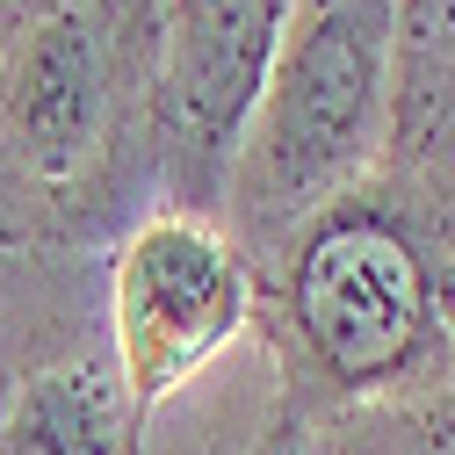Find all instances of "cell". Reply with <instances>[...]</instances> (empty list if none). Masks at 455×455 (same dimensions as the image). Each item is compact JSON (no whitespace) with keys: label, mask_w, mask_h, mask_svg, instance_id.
<instances>
[{"label":"cell","mask_w":455,"mask_h":455,"mask_svg":"<svg viewBox=\"0 0 455 455\" xmlns=\"http://www.w3.org/2000/svg\"><path fill=\"white\" fill-rule=\"evenodd\" d=\"M159 0H36L0 59V253H108L159 210Z\"/></svg>","instance_id":"cell-1"},{"label":"cell","mask_w":455,"mask_h":455,"mask_svg":"<svg viewBox=\"0 0 455 455\" xmlns=\"http://www.w3.org/2000/svg\"><path fill=\"white\" fill-rule=\"evenodd\" d=\"M441 246L427 196L376 166L253 260V339L275 369L282 427L311 434L455 369Z\"/></svg>","instance_id":"cell-2"},{"label":"cell","mask_w":455,"mask_h":455,"mask_svg":"<svg viewBox=\"0 0 455 455\" xmlns=\"http://www.w3.org/2000/svg\"><path fill=\"white\" fill-rule=\"evenodd\" d=\"M390 138V0H290L260 108L217 224L260 260L275 239L369 181Z\"/></svg>","instance_id":"cell-3"},{"label":"cell","mask_w":455,"mask_h":455,"mask_svg":"<svg viewBox=\"0 0 455 455\" xmlns=\"http://www.w3.org/2000/svg\"><path fill=\"white\" fill-rule=\"evenodd\" d=\"M108 260V253H101ZM101 260H15L0 290V455H145Z\"/></svg>","instance_id":"cell-4"},{"label":"cell","mask_w":455,"mask_h":455,"mask_svg":"<svg viewBox=\"0 0 455 455\" xmlns=\"http://www.w3.org/2000/svg\"><path fill=\"white\" fill-rule=\"evenodd\" d=\"M101 290L108 339H116V362L145 419L174 390H188L217 355L253 339V260L217 217H138L101 260Z\"/></svg>","instance_id":"cell-5"},{"label":"cell","mask_w":455,"mask_h":455,"mask_svg":"<svg viewBox=\"0 0 455 455\" xmlns=\"http://www.w3.org/2000/svg\"><path fill=\"white\" fill-rule=\"evenodd\" d=\"M282 22H290V0H159V59H152L159 210L188 217L224 210Z\"/></svg>","instance_id":"cell-6"},{"label":"cell","mask_w":455,"mask_h":455,"mask_svg":"<svg viewBox=\"0 0 455 455\" xmlns=\"http://www.w3.org/2000/svg\"><path fill=\"white\" fill-rule=\"evenodd\" d=\"M383 174L441 188L455 174V0H390Z\"/></svg>","instance_id":"cell-7"},{"label":"cell","mask_w":455,"mask_h":455,"mask_svg":"<svg viewBox=\"0 0 455 455\" xmlns=\"http://www.w3.org/2000/svg\"><path fill=\"white\" fill-rule=\"evenodd\" d=\"M325 455H455V369L311 427Z\"/></svg>","instance_id":"cell-8"},{"label":"cell","mask_w":455,"mask_h":455,"mask_svg":"<svg viewBox=\"0 0 455 455\" xmlns=\"http://www.w3.org/2000/svg\"><path fill=\"white\" fill-rule=\"evenodd\" d=\"M246 455H325V448H318V441H311V434H297V427H282V419H275V412H267V419H260V434H253V448H246Z\"/></svg>","instance_id":"cell-9"},{"label":"cell","mask_w":455,"mask_h":455,"mask_svg":"<svg viewBox=\"0 0 455 455\" xmlns=\"http://www.w3.org/2000/svg\"><path fill=\"white\" fill-rule=\"evenodd\" d=\"M419 196H427V210H434V224H441V239L455 246V174H448L441 188H419Z\"/></svg>","instance_id":"cell-10"},{"label":"cell","mask_w":455,"mask_h":455,"mask_svg":"<svg viewBox=\"0 0 455 455\" xmlns=\"http://www.w3.org/2000/svg\"><path fill=\"white\" fill-rule=\"evenodd\" d=\"M441 325H448V347H455V246H441Z\"/></svg>","instance_id":"cell-11"},{"label":"cell","mask_w":455,"mask_h":455,"mask_svg":"<svg viewBox=\"0 0 455 455\" xmlns=\"http://www.w3.org/2000/svg\"><path fill=\"white\" fill-rule=\"evenodd\" d=\"M29 8H36V0H0V59H8V44H15V29L29 22Z\"/></svg>","instance_id":"cell-12"},{"label":"cell","mask_w":455,"mask_h":455,"mask_svg":"<svg viewBox=\"0 0 455 455\" xmlns=\"http://www.w3.org/2000/svg\"><path fill=\"white\" fill-rule=\"evenodd\" d=\"M8 267H15V253H0V290H8Z\"/></svg>","instance_id":"cell-13"}]
</instances>
